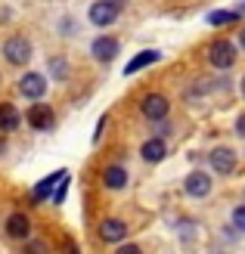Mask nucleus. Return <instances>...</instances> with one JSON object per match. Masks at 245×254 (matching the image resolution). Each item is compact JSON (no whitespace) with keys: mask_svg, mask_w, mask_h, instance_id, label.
Instances as JSON below:
<instances>
[{"mask_svg":"<svg viewBox=\"0 0 245 254\" xmlns=\"http://www.w3.org/2000/svg\"><path fill=\"white\" fill-rule=\"evenodd\" d=\"M236 56H239V47L233 41H227V37H217L214 44H208V62H211V68H217V71L233 68Z\"/></svg>","mask_w":245,"mask_h":254,"instance_id":"nucleus-1","label":"nucleus"},{"mask_svg":"<svg viewBox=\"0 0 245 254\" xmlns=\"http://www.w3.org/2000/svg\"><path fill=\"white\" fill-rule=\"evenodd\" d=\"M0 50H3V59L9 62V65H16V68H19V65H28V62H31V53H34V47H31V41H28L25 34L6 37Z\"/></svg>","mask_w":245,"mask_h":254,"instance_id":"nucleus-2","label":"nucleus"},{"mask_svg":"<svg viewBox=\"0 0 245 254\" xmlns=\"http://www.w3.org/2000/svg\"><path fill=\"white\" fill-rule=\"evenodd\" d=\"M118 6L109 3V0H93V3L87 6V22L93 25V28H112L115 22H118Z\"/></svg>","mask_w":245,"mask_h":254,"instance_id":"nucleus-3","label":"nucleus"},{"mask_svg":"<svg viewBox=\"0 0 245 254\" xmlns=\"http://www.w3.org/2000/svg\"><path fill=\"white\" fill-rule=\"evenodd\" d=\"M19 93L28 99V103H41L47 96V74L41 71H25L19 78Z\"/></svg>","mask_w":245,"mask_h":254,"instance_id":"nucleus-4","label":"nucleus"},{"mask_svg":"<svg viewBox=\"0 0 245 254\" xmlns=\"http://www.w3.org/2000/svg\"><path fill=\"white\" fill-rule=\"evenodd\" d=\"M118 50H121L118 37H112V34H99V37H93V44H90V56H93L99 65H109V62L118 59Z\"/></svg>","mask_w":245,"mask_h":254,"instance_id":"nucleus-5","label":"nucleus"},{"mask_svg":"<svg viewBox=\"0 0 245 254\" xmlns=\"http://www.w3.org/2000/svg\"><path fill=\"white\" fill-rule=\"evenodd\" d=\"M236 164H239V158H236V152L230 149V146H214V149L208 152V168L217 171L221 177L236 174Z\"/></svg>","mask_w":245,"mask_h":254,"instance_id":"nucleus-6","label":"nucleus"},{"mask_svg":"<svg viewBox=\"0 0 245 254\" xmlns=\"http://www.w3.org/2000/svg\"><path fill=\"white\" fill-rule=\"evenodd\" d=\"M140 112H143L146 121H162L171 115V99L164 93H146L143 103H140Z\"/></svg>","mask_w":245,"mask_h":254,"instance_id":"nucleus-7","label":"nucleus"},{"mask_svg":"<svg viewBox=\"0 0 245 254\" xmlns=\"http://www.w3.org/2000/svg\"><path fill=\"white\" fill-rule=\"evenodd\" d=\"M22 118L28 121L34 130H50V127L56 124V112H53V106H47L44 99H41V103H31V109L25 112Z\"/></svg>","mask_w":245,"mask_h":254,"instance_id":"nucleus-8","label":"nucleus"},{"mask_svg":"<svg viewBox=\"0 0 245 254\" xmlns=\"http://www.w3.org/2000/svg\"><path fill=\"white\" fill-rule=\"evenodd\" d=\"M211 186H214L211 174H205V171H189L186 180H183V192H186L189 198H208V195H211Z\"/></svg>","mask_w":245,"mask_h":254,"instance_id":"nucleus-9","label":"nucleus"},{"mask_svg":"<svg viewBox=\"0 0 245 254\" xmlns=\"http://www.w3.org/2000/svg\"><path fill=\"white\" fill-rule=\"evenodd\" d=\"M140 158H143L146 164H159L167 158V139L162 136H149L143 146H140Z\"/></svg>","mask_w":245,"mask_h":254,"instance_id":"nucleus-10","label":"nucleus"},{"mask_svg":"<svg viewBox=\"0 0 245 254\" xmlns=\"http://www.w3.org/2000/svg\"><path fill=\"white\" fill-rule=\"evenodd\" d=\"M124 236H127V223L118 220V217H106L99 223V239L102 242H109V245H118L124 242Z\"/></svg>","mask_w":245,"mask_h":254,"instance_id":"nucleus-11","label":"nucleus"},{"mask_svg":"<svg viewBox=\"0 0 245 254\" xmlns=\"http://www.w3.org/2000/svg\"><path fill=\"white\" fill-rule=\"evenodd\" d=\"M102 186L112 189V192L124 189L127 186V168L124 164H106V168H102Z\"/></svg>","mask_w":245,"mask_h":254,"instance_id":"nucleus-12","label":"nucleus"},{"mask_svg":"<svg viewBox=\"0 0 245 254\" xmlns=\"http://www.w3.org/2000/svg\"><path fill=\"white\" fill-rule=\"evenodd\" d=\"M156 62H162V53H159V50H140V53L124 65V74L131 78V74L143 71V68H149V65H156Z\"/></svg>","mask_w":245,"mask_h":254,"instance_id":"nucleus-13","label":"nucleus"},{"mask_svg":"<svg viewBox=\"0 0 245 254\" xmlns=\"http://www.w3.org/2000/svg\"><path fill=\"white\" fill-rule=\"evenodd\" d=\"M22 112L12 106V103H0V133H12V130H19V124H22Z\"/></svg>","mask_w":245,"mask_h":254,"instance_id":"nucleus-14","label":"nucleus"},{"mask_svg":"<svg viewBox=\"0 0 245 254\" xmlns=\"http://www.w3.org/2000/svg\"><path fill=\"white\" fill-rule=\"evenodd\" d=\"M28 233H31L28 214L16 211V214H9V217H6V236H9V239H28Z\"/></svg>","mask_w":245,"mask_h":254,"instance_id":"nucleus-15","label":"nucleus"},{"mask_svg":"<svg viewBox=\"0 0 245 254\" xmlns=\"http://www.w3.org/2000/svg\"><path fill=\"white\" fill-rule=\"evenodd\" d=\"M62 177H66V171H62V168H59V171H53V174L47 177V180H41V183H37V186L31 189V198H34V201L50 198V195H53V189H56V183L62 180Z\"/></svg>","mask_w":245,"mask_h":254,"instance_id":"nucleus-16","label":"nucleus"},{"mask_svg":"<svg viewBox=\"0 0 245 254\" xmlns=\"http://www.w3.org/2000/svg\"><path fill=\"white\" fill-rule=\"evenodd\" d=\"M239 19H242L239 9H211L208 16H205V22H208L211 28H227V25H233Z\"/></svg>","mask_w":245,"mask_h":254,"instance_id":"nucleus-17","label":"nucleus"},{"mask_svg":"<svg viewBox=\"0 0 245 254\" xmlns=\"http://www.w3.org/2000/svg\"><path fill=\"white\" fill-rule=\"evenodd\" d=\"M47 71H50V78H53V81H66L69 74H72V62L66 56H50L47 59Z\"/></svg>","mask_w":245,"mask_h":254,"instance_id":"nucleus-18","label":"nucleus"},{"mask_svg":"<svg viewBox=\"0 0 245 254\" xmlns=\"http://www.w3.org/2000/svg\"><path fill=\"white\" fill-rule=\"evenodd\" d=\"M69 186H72V177L66 174V177L56 183V189H53V195H50V198H53L56 205H62V201H66V195H69Z\"/></svg>","mask_w":245,"mask_h":254,"instance_id":"nucleus-19","label":"nucleus"},{"mask_svg":"<svg viewBox=\"0 0 245 254\" xmlns=\"http://www.w3.org/2000/svg\"><path fill=\"white\" fill-rule=\"evenodd\" d=\"M230 220H233V226L239 233H245V205H236L233 214H230Z\"/></svg>","mask_w":245,"mask_h":254,"instance_id":"nucleus-20","label":"nucleus"},{"mask_svg":"<svg viewBox=\"0 0 245 254\" xmlns=\"http://www.w3.org/2000/svg\"><path fill=\"white\" fill-rule=\"evenodd\" d=\"M152 124V130H156V136H167V133H171V124H167V118H162V121H149Z\"/></svg>","mask_w":245,"mask_h":254,"instance_id":"nucleus-21","label":"nucleus"},{"mask_svg":"<svg viewBox=\"0 0 245 254\" xmlns=\"http://www.w3.org/2000/svg\"><path fill=\"white\" fill-rule=\"evenodd\" d=\"M115 254H143V248H140V245H134V242H118Z\"/></svg>","mask_w":245,"mask_h":254,"instance_id":"nucleus-22","label":"nucleus"},{"mask_svg":"<svg viewBox=\"0 0 245 254\" xmlns=\"http://www.w3.org/2000/svg\"><path fill=\"white\" fill-rule=\"evenodd\" d=\"M59 31H62V34H75V31H78V25H75V19L69 16V19H62V25H59Z\"/></svg>","mask_w":245,"mask_h":254,"instance_id":"nucleus-23","label":"nucleus"},{"mask_svg":"<svg viewBox=\"0 0 245 254\" xmlns=\"http://www.w3.org/2000/svg\"><path fill=\"white\" fill-rule=\"evenodd\" d=\"M44 251H47L44 242H31V245H28V254H44Z\"/></svg>","mask_w":245,"mask_h":254,"instance_id":"nucleus-24","label":"nucleus"},{"mask_svg":"<svg viewBox=\"0 0 245 254\" xmlns=\"http://www.w3.org/2000/svg\"><path fill=\"white\" fill-rule=\"evenodd\" d=\"M236 133H239V136L245 139V112H242V115L236 118Z\"/></svg>","mask_w":245,"mask_h":254,"instance_id":"nucleus-25","label":"nucleus"},{"mask_svg":"<svg viewBox=\"0 0 245 254\" xmlns=\"http://www.w3.org/2000/svg\"><path fill=\"white\" fill-rule=\"evenodd\" d=\"M106 121H109L106 115H102V118H99V124H96V133H93V139H99V136H102V130H106Z\"/></svg>","mask_w":245,"mask_h":254,"instance_id":"nucleus-26","label":"nucleus"},{"mask_svg":"<svg viewBox=\"0 0 245 254\" xmlns=\"http://www.w3.org/2000/svg\"><path fill=\"white\" fill-rule=\"evenodd\" d=\"M66 254H81V251H78V245H75V242H66Z\"/></svg>","mask_w":245,"mask_h":254,"instance_id":"nucleus-27","label":"nucleus"},{"mask_svg":"<svg viewBox=\"0 0 245 254\" xmlns=\"http://www.w3.org/2000/svg\"><path fill=\"white\" fill-rule=\"evenodd\" d=\"M109 3L118 6V12H124V9H127V0H109Z\"/></svg>","mask_w":245,"mask_h":254,"instance_id":"nucleus-28","label":"nucleus"},{"mask_svg":"<svg viewBox=\"0 0 245 254\" xmlns=\"http://www.w3.org/2000/svg\"><path fill=\"white\" fill-rule=\"evenodd\" d=\"M236 47H242V50H245V28H242V31H239V37H236Z\"/></svg>","mask_w":245,"mask_h":254,"instance_id":"nucleus-29","label":"nucleus"},{"mask_svg":"<svg viewBox=\"0 0 245 254\" xmlns=\"http://www.w3.org/2000/svg\"><path fill=\"white\" fill-rule=\"evenodd\" d=\"M239 93H242V99H245V78L239 81Z\"/></svg>","mask_w":245,"mask_h":254,"instance_id":"nucleus-30","label":"nucleus"},{"mask_svg":"<svg viewBox=\"0 0 245 254\" xmlns=\"http://www.w3.org/2000/svg\"><path fill=\"white\" fill-rule=\"evenodd\" d=\"M239 12H245V3H239Z\"/></svg>","mask_w":245,"mask_h":254,"instance_id":"nucleus-31","label":"nucleus"}]
</instances>
